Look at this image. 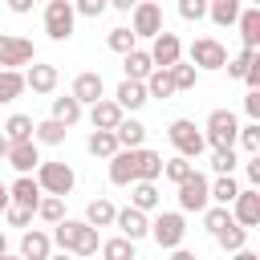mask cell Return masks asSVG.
I'll use <instances>...</instances> for the list:
<instances>
[{"label": "cell", "mask_w": 260, "mask_h": 260, "mask_svg": "<svg viewBox=\"0 0 260 260\" xmlns=\"http://www.w3.org/2000/svg\"><path fill=\"white\" fill-rule=\"evenodd\" d=\"M53 244L57 248H65V252H77V256H93L98 252V228L93 223H85V219H57L53 223Z\"/></svg>", "instance_id": "obj_1"}, {"label": "cell", "mask_w": 260, "mask_h": 260, "mask_svg": "<svg viewBox=\"0 0 260 260\" xmlns=\"http://www.w3.org/2000/svg\"><path fill=\"white\" fill-rule=\"evenodd\" d=\"M162 252H171V248H179L183 244V236H187V219H183V211H158L154 219H150V232H146Z\"/></svg>", "instance_id": "obj_2"}, {"label": "cell", "mask_w": 260, "mask_h": 260, "mask_svg": "<svg viewBox=\"0 0 260 260\" xmlns=\"http://www.w3.org/2000/svg\"><path fill=\"white\" fill-rule=\"evenodd\" d=\"M37 183H41V191H49V195H65V199H69L77 175H73L69 162H57V158L45 162V158H41V162H37Z\"/></svg>", "instance_id": "obj_3"}, {"label": "cell", "mask_w": 260, "mask_h": 260, "mask_svg": "<svg viewBox=\"0 0 260 260\" xmlns=\"http://www.w3.org/2000/svg\"><path fill=\"white\" fill-rule=\"evenodd\" d=\"M167 138H171V146H175L179 154H187V158H199V154L207 150V138L199 134V126H195L191 118H175V122L167 126Z\"/></svg>", "instance_id": "obj_4"}, {"label": "cell", "mask_w": 260, "mask_h": 260, "mask_svg": "<svg viewBox=\"0 0 260 260\" xmlns=\"http://www.w3.org/2000/svg\"><path fill=\"white\" fill-rule=\"evenodd\" d=\"M179 187V211H203L211 203V179L203 171H191L187 179L175 183Z\"/></svg>", "instance_id": "obj_5"}, {"label": "cell", "mask_w": 260, "mask_h": 260, "mask_svg": "<svg viewBox=\"0 0 260 260\" xmlns=\"http://www.w3.org/2000/svg\"><path fill=\"white\" fill-rule=\"evenodd\" d=\"M73 24H77L73 0H49L45 4V32H49V41H69Z\"/></svg>", "instance_id": "obj_6"}, {"label": "cell", "mask_w": 260, "mask_h": 260, "mask_svg": "<svg viewBox=\"0 0 260 260\" xmlns=\"http://www.w3.org/2000/svg\"><path fill=\"white\" fill-rule=\"evenodd\" d=\"M203 130H207V134H203L207 146H211V150H223V146H236V130H240V122H236L232 110H211Z\"/></svg>", "instance_id": "obj_7"}, {"label": "cell", "mask_w": 260, "mask_h": 260, "mask_svg": "<svg viewBox=\"0 0 260 260\" xmlns=\"http://www.w3.org/2000/svg\"><path fill=\"white\" fill-rule=\"evenodd\" d=\"M37 61V49L28 37H16V32H0V69H20Z\"/></svg>", "instance_id": "obj_8"}, {"label": "cell", "mask_w": 260, "mask_h": 260, "mask_svg": "<svg viewBox=\"0 0 260 260\" xmlns=\"http://www.w3.org/2000/svg\"><path fill=\"white\" fill-rule=\"evenodd\" d=\"M187 53H191V65L195 69H223L228 65V49L215 37H195Z\"/></svg>", "instance_id": "obj_9"}, {"label": "cell", "mask_w": 260, "mask_h": 260, "mask_svg": "<svg viewBox=\"0 0 260 260\" xmlns=\"http://www.w3.org/2000/svg\"><path fill=\"white\" fill-rule=\"evenodd\" d=\"M4 162L16 171V175H32L37 162H41V142L37 138H20V142H8V154Z\"/></svg>", "instance_id": "obj_10"}, {"label": "cell", "mask_w": 260, "mask_h": 260, "mask_svg": "<svg viewBox=\"0 0 260 260\" xmlns=\"http://www.w3.org/2000/svg\"><path fill=\"white\" fill-rule=\"evenodd\" d=\"M228 207H232V219H236V223L260 228V187H240Z\"/></svg>", "instance_id": "obj_11"}, {"label": "cell", "mask_w": 260, "mask_h": 260, "mask_svg": "<svg viewBox=\"0 0 260 260\" xmlns=\"http://www.w3.org/2000/svg\"><path fill=\"white\" fill-rule=\"evenodd\" d=\"M130 28H134V37H154V32L162 28V8H158V0H138V4L130 8Z\"/></svg>", "instance_id": "obj_12"}, {"label": "cell", "mask_w": 260, "mask_h": 260, "mask_svg": "<svg viewBox=\"0 0 260 260\" xmlns=\"http://www.w3.org/2000/svg\"><path fill=\"white\" fill-rule=\"evenodd\" d=\"M114 228H118L126 240H134V244H138V240H146L150 219H146V211H138V207L130 203V207H118V211H114Z\"/></svg>", "instance_id": "obj_13"}, {"label": "cell", "mask_w": 260, "mask_h": 260, "mask_svg": "<svg viewBox=\"0 0 260 260\" xmlns=\"http://www.w3.org/2000/svg\"><path fill=\"white\" fill-rule=\"evenodd\" d=\"M150 41H154V45H150V61H154V65H162V69H167V65H175V61L183 57V41H179L175 32L158 28Z\"/></svg>", "instance_id": "obj_14"}, {"label": "cell", "mask_w": 260, "mask_h": 260, "mask_svg": "<svg viewBox=\"0 0 260 260\" xmlns=\"http://www.w3.org/2000/svg\"><path fill=\"white\" fill-rule=\"evenodd\" d=\"M45 191H41L37 175H16V183H8V203H16V207H32L37 211V199Z\"/></svg>", "instance_id": "obj_15"}, {"label": "cell", "mask_w": 260, "mask_h": 260, "mask_svg": "<svg viewBox=\"0 0 260 260\" xmlns=\"http://www.w3.org/2000/svg\"><path fill=\"white\" fill-rule=\"evenodd\" d=\"M24 89H32V93H53V89H57V65H41V61H28V73H24Z\"/></svg>", "instance_id": "obj_16"}, {"label": "cell", "mask_w": 260, "mask_h": 260, "mask_svg": "<svg viewBox=\"0 0 260 260\" xmlns=\"http://www.w3.org/2000/svg\"><path fill=\"white\" fill-rule=\"evenodd\" d=\"M122 106L114 102V98H98V102H89V122L98 126V130H114L118 122H122Z\"/></svg>", "instance_id": "obj_17"}, {"label": "cell", "mask_w": 260, "mask_h": 260, "mask_svg": "<svg viewBox=\"0 0 260 260\" xmlns=\"http://www.w3.org/2000/svg\"><path fill=\"white\" fill-rule=\"evenodd\" d=\"M110 183H114V187L134 183V146H118V150L110 154Z\"/></svg>", "instance_id": "obj_18"}, {"label": "cell", "mask_w": 260, "mask_h": 260, "mask_svg": "<svg viewBox=\"0 0 260 260\" xmlns=\"http://www.w3.org/2000/svg\"><path fill=\"white\" fill-rule=\"evenodd\" d=\"M102 89H106V81H102V73H93V69H85V73H77L73 77V98L81 102V106H89V102H98L102 98Z\"/></svg>", "instance_id": "obj_19"}, {"label": "cell", "mask_w": 260, "mask_h": 260, "mask_svg": "<svg viewBox=\"0 0 260 260\" xmlns=\"http://www.w3.org/2000/svg\"><path fill=\"white\" fill-rule=\"evenodd\" d=\"M130 187V203L138 207V211H158V187H154V179H134V183H126Z\"/></svg>", "instance_id": "obj_20"}, {"label": "cell", "mask_w": 260, "mask_h": 260, "mask_svg": "<svg viewBox=\"0 0 260 260\" xmlns=\"http://www.w3.org/2000/svg\"><path fill=\"white\" fill-rule=\"evenodd\" d=\"M49 252H53V236H49V232H37V228H24V236H20V256L45 260Z\"/></svg>", "instance_id": "obj_21"}, {"label": "cell", "mask_w": 260, "mask_h": 260, "mask_svg": "<svg viewBox=\"0 0 260 260\" xmlns=\"http://www.w3.org/2000/svg\"><path fill=\"white\" fill-rule=\"evenodd\" d=\"M114 102L122 106V110H142L150 98H146V85L138 81V77H126L122 85H118V93H114Z\"/></svg>", "instance_id": "obj_22"}, {"label": "cell", "mask_w": 260, "mask_h": 260, "mask_svg": "<svg viewBox=\"0 0 260 260\" xmlns=\"http://www.w3.org/2000/svg\"><path fill=\"white\" fill-rule=\"evenodd\" d=\"M65 134H69V126H65V122H57L53 114H49L45 122H32V138H37L41 146H61V142H65Z\"/></svg>", "instance_id": "obj_23"}, {"label": "cell", "mask_w": 260, "mask_h": 260, "mask_svg": "<svg viewBox=\"0 0 260 260\" xmlns=\"http://www.w3.org/2000/svg\"><path fill=\"white\" fill-rule=\"evenodd\" d=\"M158 175H162V154L134 146V179H158Z\"/></svg>", "instance_id": "obj_24"}, {"label": "cell", "mask_w": 260, "mask_h": 260, "mask_svg": "<svg viewBox=\"0 0 260 260\" xmlns=\"http://www.w3.org/2000/svg\"><path fill=\"white\" fill-rule=\"evenodd\" d=\"M142 85H146V98H171L175 93V81H171V69H162V65H154L146 77H142Z\"/></svg>", "instance_id": "obj_25"}, {"label": "cell", "mask_w": 260, "mask_h": 260, "mask_svg": "<svg viewBox=\"0 0 260 260\" xmlns=\"http://www.w3.org/2000/svg\"><path fill=\"white\" fill-rule=\"evenodd\" d=\"M211 236H215V244H219L223 252H240V248H244V240H248V228H244V223H236V219H228V223H223V228H215Z\"/></svg>", "instance_id": "obj_26"}, {"label": "cell", "mask_w": 260, "mask_h": 260, "mask_svg": "<svg viewBox=\"0 0 260 260\" xmlns=\"http://www.w3.org/2000/svg\"><path fill=\"white\" fill-rule=\"evenodd\" d=\"M236 24H240L244 45H248V49H256V45H260V8H256V4H252V8H240Z\"/></svg>", "instance_id": "obj_27"}, {"label": "cell", "mask_w": 260, "mask_h": 260, "mask_svg": "<svg viewBox=\"0 0 260 260\" xmlns=\"http://www.w3.org/2000/svg\"><path fill=\"white\" fill-rule=\"evenodd\" d=\"M114 138H118V146H142L146 142V126L138 118H126L122 114V122L114 126Z\"/></svg>", "instance_id": "obj_28"}, {"label": "cell", "mask_w": 260, "mask_h": 260, "mask_svg": "<svg viewBox=\"0 0 260 260\" xmlns=\"http://www.w3.org/2000/svg\"><path fill=\"white\" fill-rule=\"evenodd\" d=\"M122 69H126V77H138V81H142V77L154 69V61H150V53H146V49H138V45H134L130 53H122Z\"/></svg>", "instance_id": "obj_29"}, {"label": "cell", "mask_w": 260, "mask_h": 260, "mask_svg": "<svg viewBox=\"0 0 260 260\" xmlns=\"http://www.w3.org/2000/svg\"><path fill=\"white\" fill-rule=\"evenodd\" d=\"M114 203L106 199V195H98V199H89V207H85V223H93V228H114Z\"/></svg>", "instance_id": "obj_30"}, {"label": "cell", "mask_w": 260, "mask_h": 260, "mask_svg": "<svg viewBox=\"0 0 260 260\" xmlns=\"http://www.w3.org/2000/svg\"><path fill=\"white\" fill-rule=\"evenodd\" d=\"M240 4H244V0H207V16H211V24H219V28L236 24Z\"/></svg>", "instance_id": "obj_31"}, {"label": "cell", "mask_w": 260, "mask_h": 260, "mask_svg": "<svg viewBox=\"0 0 260 260\" xmlns=\"http://www.w3.org/2000/svg\"><path fill=\"white\" fill-rule=\"evenodd\" d=\"M85 150H89L93 158H110V154L118 150V138H114V130H98V126H93V134L85 138Z\"/></svg>", "instance_id": "obj_32"}, {"label": "cell", "mask_w": 260, "mask_h": 260, "mask_svg": "<svg viewBox=\"0 0 260 260\" xmlns=\"http://www.w3.org/2000/svg\"><path fill=\"white\" fill-rule=\"evenodd\" d=\"M24 93V73L20 69H0V106L16 102Z\"/></svg>", "instance_id": "obj_33"}, {"label": "cell", "mask_w": 260, "mask_h": 260, "mask_svg": "<svg viewBox=\"0 0 260 260\" xmlns=\"http://www.w3.org/2000/svg\"><path fill=\"white\" fill-rule=\"evenodd\" d=\"M81 102L73 98V93H65V98H53V118L57 122H65V126H73V122H81Z\"/></svg>", "instance_id": "obj_34"}, {"label": "cell", "mask_w": 260, "mask_h": 260, "mask_svg": "<svg viewBox=\"0 0 260 260\" xmlns=\"http://www.w3.org/2000/svg\"><path fill=\"white\" fill-rule=\"evenodd\" d=\"M37 215H41L45 223H57V219L65 215V195H49V191H45V195L37 199Z\"/></svg>", "instance_id": "obj_35"}, {"label": "cell", "mask_w": 260, "mask_h": 260, "mask_svg": "<svg viewBox=\"0 0 260 260\" xmlns=\"http://www.w3.org/2000/svg\"><path fill=\"white\" fill-rule=\"evenodd\" d=\"M98 252H102L106 260H134V240H126V236H114V240L98 244Z\"/></svg>", "instance_id": "obj_36"}, {"label": "cell", "mask_w": 260, "mask_h": 260, "mask_svg": "<svg viewBox=\"0 0 260 260\" xmlns=\"http://www.w3.org/2000/svg\"><path fill=\"white\" fill-rule=\"evenodd\" d=\"M171 69V81H175V93L179 89H195V77H199V69L195 65H183V57L175 61V65H167Z\"/></svg>", "instance_id": "obj_37"}, {"label": "cell", "mask_w": 260, "mask_h": 260, "mask_svg": "<svg viewBox=\"0 0 260 260\" xmlns=\"http://www.w3.org/2000/svg\"><path fill=\"white\" fill-rule=\"evenodd\" d=\"M195 171V162L187 158V154H175V158H162V179H171V183H179V179H187Z\"/></svg>", "instance_id": "obj_38"}, {"label": "cell", "mask_w": 260, "mask_h": 260, "mask_svg": "<svg viewBox=\"0 0 260 260\" xmlns=\"http://www.w3.org/2000/svg\"><path fill=\"white\" fill-rule=\"evenodd\" d=\"M236 191H240V183H236L232 175H215V179H211V203H232Z\"/></svg>", "instance_id": "obj_39"}, {"label": "cell", "mask_w": 260, "mask_h": 260, "mask_svg": "<svg viewBox=\"0 0 260 260\" xmlns=\"http://www.w3.org/2000/svg\"><path fill=\"white\" fill-rule=\"evenodd\" d=\"M4 134H8V142L32 138V118H28V114H12V118L4 122Z\"/></svg>", "instance_id": "obj_40"}, {"label": "cell", "mask_w": 260, "mask_h": 260, "mask_svg": "<svg viewBox=\"0 0 260 260\" xmlns=\"http://www.w3.org/2000/svg\"><path fill=\"white\" fill-rule=\"evenodd\" d=\"M106 45H110L114 53H130V49L138 45V37H134V28H110V32H106Z\"/></svg>", "instance_id": "obj_41"}, {"label": "cell", "mask_w": 260, "mask_h": 260, "mask_svg": "<svg viewBox=\"0 0 260 260\" xmlns=\"http://www.w3.org/2000/svg\"><path fill=\"white\" fill-rule=\"evenodd\" d=\"M236 142H240L248 154H256V150H260V122L252 118L248 126H240V130H236Z\"/></svg>", "instance_id": "obj_42"}, {"label": "cell", "mask_w": 260, "mask_h": 260, "mask_svg": "<svg viewBox=\"0 0 260 260\" xmlns=\"http://www.w3.org/2000/svg\"><path fill=\"white\" fill-rule=\"evenodd\" d=\"M236 162H240V158H236V146L211 150V171H215V175H232V171H236Z\"/></svg>", "instance_id": "obj_43"}, {"label": "cell", "mask_w": 260, "mask_h": 260, "mask_svg": "<svg viewBox=\"0 0 260 260\" xmlns=\"http://www.w3.org/2000/svg\"><path fill=\"white\" fill-rule=\"evenodd\" d=\"M252 61H256V49H248V45H244L236 57H228V65H223V69H228L232 77H244V69H248Z\"/></svg>", "instance_id": "obj_44"}, {"label": "cell", "mask_w": 260, "mask_h": 260, "mask_svg": "<svg viewBox=\"0 0 260 260\" xmlns=\"http://www.w3.org/2000/svg\"><path fill=\"white\" fill-rule=\"evenodd\" d=\"M32 215H37L32 207H16V203H8V207H4V219H8V228H20V232L32 223Z\"/></svg>", "instance_id": "obj_45"}, {"label": "cell", "mask_w": 260, "mask_h": 260, "mask_svg": "<svg viewBox=\"0 0 260 260\" xmlns=\"http://www.w3.org/2000/svg\"><path fill=\"white\" fill-rule=\"evenodd\" d=\"M179 16L183 20H203L207 16V0H179Z\"/></svg>", "instance_id": "obj_46"}, {"label": "cell", "mask_w": 260, "mask_h": 260, "mask_svg": "<svg viewBox=\"0 0 260 260\" xmlns=\"http://www.w3.org/2000/svg\"><path fill=\"white\" fill-rule=\"evenodd\" d=\"M73 8H77L81 16H93V20H98V16H102L110 4H106V0H73Z\"/></svg>", "instance_id": "obj_47"}, {"label": "cell", "mask_w": 260, "mask_h": 260, "mask_svg": "<svg viewBox=\"0 0 260 260\" xmlns=\"http://www.w3.org/2000/svg\"><path fill=\"white\" fill-rule=\"evenodd\" d=\"M244 114L260 122V89H248V93H244Z\"/></svg>", "instance_id": "obj_48"}, {"label": "cell", "mask_w": 260, "mask_h": 260, "mask_svg": "<svg viewBox=\"0 0 260 260\" xmlns=\"http://www.w3.org/2000/svg\"><path fill=\"white\" fill-rule=\"evenodd\" d=\"M244 175H248V183H252V187H260V150H256V154H248Z\"/></svg>", "instance_id": "obj_49"}, {"label": "cell", "mask_w": 260, "mask_h": 260, "mask_svg": "<svg viewBox=\"0 0 260 260\" xmlns=\"http://www.w3.org/2000/svg\"><path fill=\"white\" fill-rule=\"evenodd\" d=\"M240 81H248V89H260V57L244 69V77H240Z\"/></svg>", "instance_id": "obj_50"}, {"label": "cell", "mask_w": 260, "mask_h": 260, "mask_svg": "<svg viewBox=\"0 0 260 260\" xmlns=\"http://www.w3.org/2000/svg\"><path fill=\"white\" fill-rule=\"evenodd\" d=\"M12 12H32V0H8Z\"/></svg>", "instance_id": "obj_51"}, {"label": "cell", "mask_w": 260, "mask_h": 260, "mask_svg": "<svg viewBox=\"0 0 260 260\" xmlns=\"http://www.w3.org/2000/svg\"><path fill=\"white\" fill-rule=\"evenodd\" d=\"M106 4H110V8H118V12H130L138 0H106Z\"/></svg>", "instance_id": "obj_52"}, {"label": "cell", "mask_w": 260, "mask_h": 260, "mask_svg": "<svg viewBox=\"0 0 260 260\" xmlns=\"http://www.w3.org/2000/svg\"><path fill=\"white\" fill-rule=\"evenodd\" d=\"M4 207H8V183L0 179V211H4Z\"/></svg>", "instance_id": "obj_53"}, {"label": "cell", "mask_w": 260, "mask_h": 260, "mask_svg": "<svg viewBox=\"0 0 260 260\" xmlns=\"http://www.w3.org/2000/svg\"><path fill=\"white\" fill-rule=\"evenodd\" d=\"M4 154H8V134L0 130V162H4Z\"/></svg>", "instance_id": "obj_54"}, {"label": "cell", "mask_w": 260, "mask_h": 260, "mask_svg": "<svg viewBox=\"0 0 260 260\" xmlns=\"http://www.w3.org/2000/svg\"><path fill=\"white\" fill-rule=\"evenodd\" d=\"M4 252H8V236L0 232V256H4Z\"/></svg>", "instance_id": "obj_55"}]
</instances>
